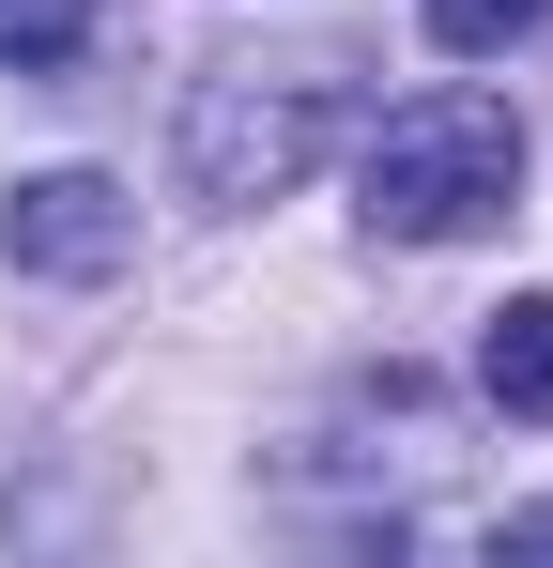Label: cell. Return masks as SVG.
<instances>
[{"label": "cell", "mask_w": 553, "mask_h": 568, "mask_svg": "<svg viewBox=\"0 0 553 568\" xmlns=\"http://www.w3.org/2000/svg\"><path fill=\"white\" fill-rule=\"evenodd\" d=\"M92 47V0H0V78H47Z\"/></svg>", "instance_id": "5"}, {"label": "cell", "mask_w": 553, "mask_h": 568, "mask_svg": "<svg viewBox=\"0 0 553 568\" xmlns=\"http://www.w3.org/2000/svg\"><path fill=\"white\" fill-rule=\"evenodd\" d=\"M369 231L384 246H461V231H492L507 215V185H523V123L492 93H415L369 123Z\"/></svg>", "instance_id": "1"}, {"label": "cell", "mask_w": 553, "mask_h": 568, "mask_svg": "<svg viewBox=\"0 0 553 568\" xmlns=\"http://www.w3.org/2000/svg\"><path fill=\"white\" fill-rule=\"evenodd\" d=\"M339 78H200V108H184V170H200V200H292L323 154H339Z\"/></svg>", "instance_id": "2"}, {"label": "cell", "mask_w": 553, "mask_h": 568, "mask_svg": "<svg viewBox=\"0 0 553 568\" xmlns=\"http://www.w3.org/2000/svg\"><path fill=\"white\" fill-rule=\"evenodd\" d=\"M476 384H492V415L553 430V292H507V307H492V338H476Z\"/></svg>", "instance_id": "4"}, {"label": "cell", "mask_w": 553, "mask_h": 568, "mask_svg": "<svg viewBox=\"0 0 553 568\" xmlns=\"http://www.w3.org/2000/svg\"><path fill=\"white\" fill-rule=\"evenodd\" d=\"M539 16H553V0H431V47H446V62H507Z\"/></svg>", "instance_id": "6"}, {"label": "cell", "mask_w": 553, "mask_h": 568, "mask_svg": "<svg viewBox=\"0 0 553 568\" xmlns=\"http://www.w3.org/2000/svg\"><path fill=\"white\" fill-rule=\"evenodd\" d=\"M0 246H16V277H123L139 262V200L108 170H31L0 200Z\"/></svg>", "instance_id": "3"}]
</instances>
